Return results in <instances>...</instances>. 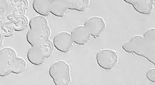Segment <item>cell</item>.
Instances as JSON below:
<instances>
[{"instance_id": "cell-1", "label": "cell", "mask_w": 155, "mask_h": 85, "mask_svg": "<svg viewBox=\"0 0 155 85\" xmlns=\"http://www.w3.org/2000/svg\"><path fill=\"white\" fill-rule=\"evenodd\" d=\"M122 48L127 52L146 58L155 64V28L149 29L143 36L136 35L125 42Z\"/></svg>"}, {"instance_id": "cell-2", "label": "cell", "mask_w": 155, "mask_h": 85, "mask_svg": "<svg viewBox=\"0 0 155 85\" xmlns=\"http://www.w3.org/2000/svg\"><path fill=\"white\" fill-rule=\"evenodd\" d=\"M25 59L18 57L17 53L11 47H4L0 51V76L4 77L11 73L19 75L26 68Z\"/></svg>"}, {"instance_id": "cell-3", "label": "cell", "mask_w": 155, "mask_h": 85, "mask_svg": "<svg viewBox=\"0 0 155 85\" xmlns=\"http://www.w3.org/2000/svg\"><path fill=\"white\" fill-rule=\"evenodd\" d=\"M29 25L30 29L26 34V40L31 46L40 45L49 39L51 30L47 20L44 16H33L29 20Z\"/></svg>"}, {"instance_id": "cell-4", "label": "cell", "mask_w": 155, "mask_h": 85, "mask_svg": "<svg viewBox=\"0 0 155 85\" xmlns=\"http://www.w3.org/2000/svg\"><path fill=\"white\" fill-rule=\"evenodd\" d=\"M32 6L36 13L44 16L52 13L58 17H63L68 10L56 0H33Z\"/></svg>"}, {"instance_id": "cell-5", "label": "cell", "mask_w": 155, "mask_h": 85, "mask_svg": "<svg viewBox=\"0 0 155 85\" xmlns=\"http://www.w3.org/2000/svg\"><path fill=\"white\" fill-rule=\"evenodd\" d=\"M53 42L49 39L40 45L31 46L28 51L27 58L29 63L35 66L42 64L46 59L49 58L54 51Z\"/></svg>"}, {"instance_id": "cell-6", "label": "cell", "mask_w": 155, "mask_h": 85, "mask_svg": "<svg viewBox=\"0 0 155 85\" xmlns=\"http://www.w3.org/2000/svg\"><path fill=\"white\" fill-rule=\"evenodd\" d=\"M70 64L63 60H59L51 65L49 74L56 85H68L71 82Z\"/></svg>"}, {"instance_id": "cell-7", "label": "cell", "mask_w": 155, "mask_h": 85, "mask_svg": "<svg viewBox=\"0 0 155 85\" xmlns=\"http://www.w3.org/2000/svg\"><path fill=\"white\" fill-rule=\"evenodd\" d=\"M96 60L98 65L105 70H110L114 68L118 63L117 53L111 49H102L96 54Z\"/></svg>"}, {"instance_id": "cell-8", "label": "cell", "mask_w": 155, "mask_h": 85, "mask_svg": "<svg viewBox=\"0 0 155 85\" xmlns=\"http://www.w3.org/2000/svg\"><path fill=\"white\" fill-rule=\"evenodd\" d=\"M84 26L89 34L94 38H98L105 30L106 23L102 18L93 16L85 22Z\"/></svg>"}, {"instance_id": "cell-9", "label": "cell", "mask_w": 155, "mask_h": 85, "mask_svg": "<svg viewBox=\"0 0 155 85\" xmlns=\"http://www.w3.org/2000/svg\"><path fill=\"white\" fill-rule=\"evenodd\" d=\"M74 41L71 35L67 32H61L55 35L53 39V44L59 51L67 53L72 47Z\"/></svg>"}, {"instance_id": "cell-10", "label": "cell", "mask_w": 155, "mask_h": 85, "mask_svg": "<svg viewBox=\"0 0 155 85\" xmlns=\"http://www.w3.org/2000/svg\"><path fill=\"white\" fill-rule=\"evenodd\" d=\"M131 4L135 10L142 15H149L153 11L154 0H123Z\"/></svg>"}, {"instance_id": "cell-11", "label": "cell", "mask_w": 155, "mask_h": 85, "mask_svg": "<svg viewBox=\"0 0 155 85\" xmlns=\"http://www.w3.org/2000/svg\"><path fill=\"white\" fill-rule=\"evenodd\" d=\"M70 35L74 43L79 45H85L91 37L84 25H79L74 28L71 30Z\"/></svg>"}, {"instance_id": "cell-12", "label": "cell", "mask_w": 155, "mask_h": 85, "mask_svg": "<svg viewBox=\"0 0 155 85\" xmlns=\"http://www.w3.org/2000/svg\"><path fill=\"white\" fill-rule=\"evenodd\" d=\"M70 10L77 11H84L89 4V0H56Z\"/></svg>"}, {"instance_id": "cell-13", "label": "cell", "mask_w": 155, "mask_h": 85, "mask_svg": "<svg viewBox=\"0 0 155 85\" xmlns=\"http://www.w3.org/2000/svg\"><path fill=\"white\" fill-rule=\"evenodd\" d=\"M146 77L149 81L152 83H155V69L152 68L148 70L146 74Z\"/></svg>"}]
</instances>
